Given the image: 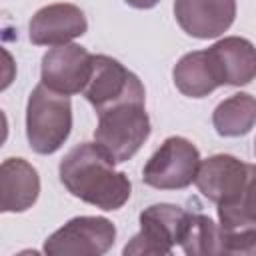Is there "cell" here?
Returning <instances> with one entry per match:
<instances>
[{
    "label": "cell",
    "instance_id": "6da1fadb",
    "mask_svg": "<svg viewBox=\"0 0 256 256\" xmlns=\"http://www.w3.org/2000/svg\"><path fill=\"white\" fill-rule=\"evenodd\" d=\"M58 174L72 196L106 212L122 208L132 194L130 178L114 170V162L96 142H82L68 150L60 160Z\"/></svg>",
    "mask_w": 256,
    "mask_h": 256
},
{
    "label": "cell",
    "instance_id": "7a4b0ae2",
    "mask_svg": "<svg viewBox=\"0 0 256 256\" xmlns=\"http://www.w3.org/2000/svg\"><path fill=\"white\" fill-rule=\"evenodd\" d=\"M72 130V104L46 84H38L26 106V138L36 154H54L68 140Z\"/></svg>",
    "mask_w": 256,
    "mask_h": 256
},
{
    "label": "cell",
    "instance_id": "3957f363",
    "mask_svg": "<svg viewBox=\"0 0 256 256\" xmlns=\"http://www.w3.org/2000/svg\"><path fill=\"white\" fill-rule=\"evenodd\" d=\"M150 136V118L144 102H122L98 112L96 146L114 162L130 160Z\"/></svg>",
    "mask_w": 256,
    "mask_h": 256
},
{
    "label": "cell",
    "instance_id": "277c9868",
    "mask_svg": "<svg viewBox=\"0 0 256 256\" xmlns=\"http://www.w3.org/2000/svg\"><path fill=\"white\" fill-rule=\"evenodd\" d=\"M200 162V152L190 140L170 136L144 164L142 180L158 190H182L194 182Z\"/></svg>",
    "mask_w": 256,
    "mask_h": 256
},
{
    "label": "cell",
    "instance_id": "5b68a950",
    "mask_svg": "<svg viewBox=\"0 0 256 256\" xmlns=\"http://www.w3.org/2000/svg\"><path fill=\"white\" fill-rule=\"evenodd\" d=\"M116 240L114 224L104 216H76L44 242L48 256H102Z\"/></svg>",
    "mask_w": 256,
    "mask_h": 256
},
{
    "label": "cell",
    "instance_id": "8992f818",
    "mask_svg": "<svg viewBox=\"0 0 256 256\" xmlns=\"http://www.w3.org/2000/svg\"><path fill=\"white\" fill-rule=\"evenodd\" d=\"M82 94L96 112L122 102H144L146 96L140 78L106 54H94L92 74Z\"/></svg>",
    "mask_w": 256,
    "mask_h": 256
},
{
    "label": "cell",
    "instance_id": "52a82bcc",
    "mask_svg": "<svg viewBox=\"0 0 256 256\" xmlns=\"http://www.w3.org/2000/svg\"><path fill=\"white\" fill-rule=\"evenodd\" d=\"M188 212L176 204H152L140 212V232L124 246L122 254H172L180 244Z\"/></svg>",
    "mask_w": 256,
    "mask_h": 256
},
{
    "label": "cell",
    "instance_id": "ba28073f",
    "mask_svg": "<svg viewBox=\"0 0 256 256\" xmlns=\"http://www.w3.org/2000/svg\"><path fill=\"white\" fill-rule=\"evenodd\" d=\"M92 60L94 54L78 44L50 48L42 56V84L66 96L84 92L92 74Z\"/></svg>",
    "mask_w": 256,
    "mask_h": 256
},
{
    "label": "cell",
    "instance_id": "9c48e42d",
    "mask_svg": "<svg viewBox=\"0 0 256 256\" xmlns=\"http://www.w3.org/2000/svg\"><path fill=\"white\" fill-rule=\"evenodd\" d=\"M88 22L84 12L68 2H56L40 8L30 24L28 36L36 46H62L86 34Z\"/></svg>",
    "mask_w": 256,
    "mask_h": 256
},
{
    "label": "cell",
    "instance_id": "30bf717a",
    "mask_svg": "<svg viewBox=\"0 0 256 256\" xmlns=\"http://www.w3.org/2000/svg\"><path fill=\"white\" fill-rule=\"evenodd\" d=\"M174 16L188 36L218 38L236 18V0H174Z\"/></svg>",
    "mask_w": 256,
    "mask_h": 256
},
{
    "label": "cell",
    "instance_id": "8fae6325",
    "mask_svg": "<svg viewBox=\"0 0 256 256\" xmlns=\"http://www.w3.org/2000/svg\"><path fill=\"white\" fill-rule=\"evenodd\" d=\"M206 54L220 86H246L256 78V48L242 36H226Z\"/></svg>",
    "mask_w": 256,
    "mask_h": 256
},
{
    "label": "cell",
    "instance_id": "7c38bea8",
    "mask_svg": "<svg viewBox=\"0 0 256 256\" xmlns=\"http://www.w3.org/2000/svg\"><path fill=\"white\" fill-rule=\"evenodd\" d=\"M248 174V164L230 154H214L200 162L194 184L210 202L226 204L238 196Z\"/></svg>",
    "mask_w": 256,
    "mask_h": 256
},
{
    "label": "cell",
    "instance_id": "4fadbf2b",
    "mask_svg": "<svg viewBox=\"0 0 256 256\" xmlns=\"http://www.w3.org/2000/svg\"><path fill=\"white\" fill-rule=\"evenodd\" d=\"M40 194V176L24 158H6L0 166V210L24 212Z\"/></svg>",
    "mask_w": 256,
    "mask_h": 256
},
{
    "label": "cell",
    "instance_id": "5bb4252c",
    "mask_svg": "<svg viewBox=\"0 0 256 256\" xmlns=\"http://www.w3.org/2000/svg\"><path fill=\"white\" fill-rule=\"evenodd\" d=\"M172 78H174V86L184 96H190V98H204L220 86L206 50L184 54L176 62L172 70Z\"/></svg>",
    "mask_w": 256,
    "mask_h": 256
},
{
    "label": "cell",
    "instance_id": "9a60e30c",
    "mask_svg": "<svg viewBox=\"0 0 256 256\" xmlns=\"http://www.w3.org/2000/svg\"><path fill=\"white\" fill-rule=\"evenodd\" d=\"M212 124L224 138L248 134L256 124V98L246 92H238L222 100L212 112Z\"/></svg>",
    "mask_w": 256,
    "mask_h": 256
},
{
    "label": "cell",
    "instance_id": "2e32d148",
    "mask_svg": "<svg viewBox=\"0 0 256 256\" xmlns=\"http://www.w3.org/2000/svg\"><path fill=\"white\" fill-rule=\"evenodd\" d=\"M218 220L226 230L256 228V164H248V174L238 196L218 204Z\"/></svg>",
    "mask_w": 256,
    "mask_h": 256
},
{
    "label": "cell",
    "instance_id": "e0dca14e",
    "mask_svg": "<svg viewBox=\"0 0 256 256\" xmlns=\"http://www.w3.org/2000/svg\"><path fill=\"white\" fill-rule=\"evenodd\" d=\"M178 246L188 256L222 254V226H216L204 214L188 212Z\"/></svg>",
    "mask_w": 256,
    "mask_h": 256
},
{
    "label": "cell",
    "instance_id": "ac0fdd59",
    "mask_svg": "<svg viewBox=\"0 0 256 256\" xmlns=\"http://www.w3.org/2000/svg\"><path fill=\"white\" fill-rule=\"evenodd\" d=\"M222 254H256V228H222Z\"/></svg>",
    "mask_w": 256,
    "mask_h": 256
},
{
    "label": "cell",
    "instance_id": "d6986e66",
    "mask_svg": "<svg viewBox=\"0 0 256 256\" xmlns=\"http://www.w3.org/2000/svg\"><path fill=\"white\" fill-rule=\"evenodd\" d=\"M128 6L132 8H138V10H148V8H154L160 0H124Z\"/></svg>",
    "mask_w": 256,
    "mask_h": 256
},
{
    "label": "cell",
    "instance_id": "ffe728a7",
    "mask_svg": "<svg viewBox=\"0 0 256 256\" xmlns=\"http://www.w3.org/2000/svg\"><path fill=\"white\" fill-rule=\"evenodd\" d=\"M254 152H256V140H254Z\"/></svg>",
    "mask_w": 256,
    "mask_h": 256
}]
</instances>
